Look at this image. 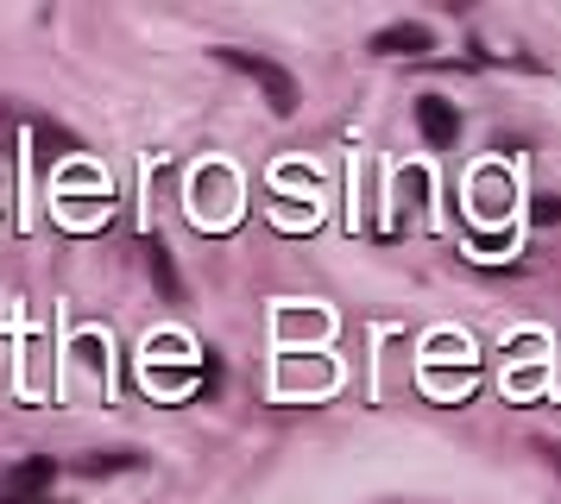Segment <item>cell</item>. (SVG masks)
<instances>
[{"label":"cell","mask_w":561,"mask_h":504,"mask_svg":"<svg viewBox=\"0 0 561 504\" xmlns=\"http://www.w3.org/2000/svg\"><path fill=\"white\" fill-rule=\"evenodd\" d=\"M215 64H228V70H240L247 82H253L259 95H265V107L272 114H297V101H304V89H297V76L284 70V64H272V57H259V50H240V45H221L215 50Z\"/></svg>","instance_id":"1"},{"label":"cell","mask_w":561,"mask_h":504,"mask_svg":"<svg viewBox=\"0 0 561 504\" xmlns=\"http://www.w3.org/2000/svg\"><path fill=\"white\" fill-rule=\"evenodd\" d=\"M416 126L430 146H455L460 139V107L448 95H416Z\"/></svg>","instance_id":"2"},{"label":"cell","mask_w":561,"mask_h":504,"mask_svg":"<svg viewBox=\"0 0 561 504\" xmlns=\"http://www.w3.org/2000/svg\"><path fill=\"white\" fill-rule=\"evenodd\" d=\"M233 171H221V164H215V171H196V215H203L208 221V202H215V227H228L233 221Z\"/></svg>","instance_id":"3"},{"label":"cell","mask_w":561,"mask_h":504,"mask_svg":"<svg viewBox=\"0 0 561 504\" xmlns=\"http://www.w3.org/2000/svg\"><path fill=\"white\" fill-rule=\"evenodd\" d=\"M430 25H385V32H373V50L379 57H430Z\"/></svg>","instance_id":"4"},{"label":"cell","mask_w":561,"mask_h":504,"mask_svg":"<svg viewBox=\"0 0 561 504\" xmlns=\"http://www.w3.org/2000/svg\"><path fill=\"white\" fill-rule=\"evenodd\" d=\"M146 265H152V277H158V297H164V302H183L178 259H171V247H164V240H146Z\"/></svg>","instance_id":"5"},{"label":"cell","mask_w":561,"mask_h":504,"mask_svg":"<svg viewBox=\"0 0 561 504\" xmlns=\"http://www.w3.org/2000/svg\"><path fill=\"white\" fill-rule=\"evenodd\" d=\"M77 139L64 133V126H38V164H57V158H70Z\"/></svg>","instance_id":"6"},{"label":"cell","mask_w":561,"mask_h":504,"mask_svg":"<svg viewBox=\"0 0 561 504\" xmlns=\"http://www.w3.org/2000/svg\"><path fill=\"white\" fill-rule=\"evenodd\" d=\"M51 479H57L51 460H26V467H13V479H7V485H32V492H45Z\"/></svg>","instance_id":"7"},{"label":"cell","mask_w":561,"mask_h":504,"mask_svg":"<svg viewBox=\"0 0 561 504\" xmlns=\"http://www.w3.org/2000/svg\"><path fill=\"white\" fill-rule=\"evenodd\" d=\"M505 208V183H499V171L480 176V215H499Z\"/></svg>","instance_id":"8"},{"label":"cell","mask_w":561,"mask_h":504,"mask_svg":"<svg viewBox=\"0 0 561 504\" xmlns=\"http://www.w3.org/2000/svg\"><path fill=\"white\" fill-rule=\"evenodd\" d=\"M121 467H139V460H133V454H95V460H82V473H121Z\"/></svg>","instance_id":"9"},{"label":"cell","mask_w":561,"mask_h":504,"mask_svg":"<svg viewBox=\"0 0 561 504\" xmlns=\"http://www.w3.org/2000/svg\"><path fill=\"white\" fill-rule=\"evenodd\" d=\"M530 221H536V227H556V221H561V196H536V202H530Z\"/></svg>","instance_id":"10"},{"label":"cell","mask_w":561,"mask_h":504,"mask_svg":"<svg viewBox=\"0 0 561 504\" xmlns=\"http://www.w3.org/2000/svg\"><path fill=\"white\" fill-rule=\"evenodd\" d=\"M0 504H51V492H32V485H7Z\"/></svg>","instance_id":"11"},{"label":"cell","mask_w":561,"mask_h":504,"mask_svg":"<svg viewBox=\"0 0 561 504\" xmlns=\"http://www.w3.org/2000/svg\"><path fill=\"white\" fill-rule=\"evenodd\" d=\"M536 448H542V460H549V467L561 473V442H536Z\"/></svg>","instance_id":"12"}]
</instances>
